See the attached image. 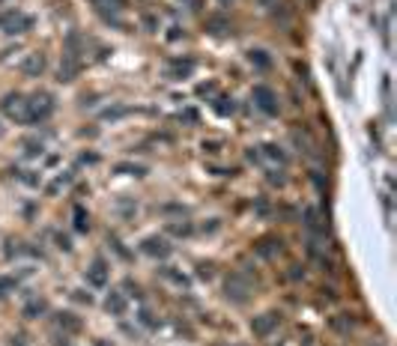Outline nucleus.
I'll return each instance as SVG.
<instances>
[{"mask_svg": "<svg viewBox=\"0 0 397 346\" xmlns=\"http://www.w3.org/2000/svg\"><path fill=\"white\" fill-rule=\"evenodd\" d=\"M254 102H257V107L263 114H269V117L278 114V96L269 86H254Z\"/></svg>", "mask_w": 397, "mask_h": 346, "instance_id": "nucleus-1", "label": "nucleus"}, {"mask_svg": "<svg viewBox=\"0 0 397 346\" xmlns=\"http://www.w3.org/2000/svg\"><path fill=\"white\" fill-rule=\"evenodd\" d=\"M278 322H281V313H263V316H254V322H251V331H254L257 337H266V334L275 329Z\"/></svg>", "mask_w": 397, "mask_h": 346, "instance_id": "nucleus-2", "label": "nucleus"}, {"mask_svg": "<svg viewBox=\"0 0 397 346\" xmlns=\"http://www.w3.org/2000/svg\"><path fill=\"white\" fill-rule=\"evenodd\" d=\"M227 295H233L236 301H242V298L248 295V284H245L239 275H233L230 280H227Z\"/></svg>", "mask_w": 397, "mask_h": 346, "instance_id": "nucleus-3", "label": "nucleus"}, {"mask_svg": "<svg viewBox=\"0 0 397 346\" xmlns=\"http://www.w3.org/2000/svg\"><path fill=\"white\" fill-rule=\"evenodd\" d=\"M24 75H42V69H45V57L42 54H30L27 60H24Z\"/></svg>", "mask_w": 397, "mask_h": 346, "instance_id": "nucleus-4", "label": "nucleus"}, {"mask_svg": "<svg viewBox=\"0 0 397 346\" xmlns=\"http://www.w3.org/2000/svg\"><path fill=\"white\" fill-rule=\"evenodd\" d=\"M143 251H147V254H158V257H168V254H171V245L164 242V239H156V236H153V239L143 242Z\"/></svg>", "mask_w": 397, "mask_h": 346, "instance_id": "nucleus-5", "label": "nucleus"}, {"mask_svg": "<svg viewBox=\"0 0 397 346\" xmlns=\"http://www.w3.org/2000/svg\"><path fill=\"white\" fill-rule=\"evenodd\" d=\"M90 280H93L96 287H102V284H105V263H102V260H96V263H93V269H90Z\"/></svg>", "mask_w": 397, "mask_h": 346, "instance_id": "nucleus-6", "label": "nucleus"}, {"mask_svg": "<svg viewBox=\"0 0 397 346\" xmlns=\"http://www.w3.org/2000/svg\"><path fill=\"white\" fill-rule=\"evenodd\" d=\"M248 60H251L257 69H269V57H266V51H248Z\"/></svg>", "mask_w": 397, "mask_h": 346, "instance_id": "nucleus-7", "label": "nucleus"}, {"mask_svg": "<svg viewBox=\"0 0 397 346\" xmlns=\"http://www.w3.org/2000/svg\"><path fill=\"white\" fill-rule=\"evenodd\" d=\"M108 311H114V313H122V311H126V301H122L120 293H111V295H108Z\"/></svg>", "mask_w": 397, "mask_h": 346, "instance_id": "nucleus-8", "label": "nucleus"}, {"mask_svg": "<svg viewBox=\"0 0 397 346\" xmlns=\"http://www.w3.org/2000/svg\"><path fill=\"white\" fill-rule=\"evenodd\" d=\"M60 326H66L69 331H78V329H81V322H78V319H72V313H60Z\"/></svg>", "mask_w": 397, "mask_h": 346, "instance_id": "nucleus-9", "label": "nucleus"}, {"mask_svg": "<svg viewBox=\"0 0 397 346\" xmlns=\"http://www.w3.org/2000/svg\"><path fill=\"white\" fill-rule=\"evenodd\" d=\"M117 173H135V176H143V167H140V164H117Z\"/></svg>", "mask_w": 397, "mask_h": 346, "instance_id": "nucleus-10", "label": "nucleus"}, {"mask_svg": "<svg viewBox=\"0 0 397 346\" xmlns=\"http://www.w3.org/2000/svg\"><path fill=\"white\" fill-rule=\"evenodd\" d=\"M42 311H45V301H33V305H27L24 313H27V316H36V313H42Z\"/></svg>", "mask_w": 397, "mask_h": 346, "instance_id": "nucleus-11", "label": "nucleus"}, {"mask_svg": "<svg viewBox=\"0 0 397 346\" xmlns=\"http://www.w3.org/2000/svg\"><path fill=\"white\" fill-rule=\"evenodd\" d=\"M75 224H78V230H87V221H84V209H75Z\"/></svg>", "mask_w": 397, "mask_h": 346, "instance_id": "nucleus-12", "label": "nucleus"}, {"mask_svg": "<svg viewBox=\"0 0 397 346\" xmlns=\"http://www.w3.org/2000/svg\"><path fill=\"white\" fill-rule=\"evenodd\" d=\"M263 6H278V0H260Z\"/></svg>", "mask_w": 397, "mask_h": 346, "instance_id": "nucleus-13", "label": "nucleus"}, {"mask_svg": "<svg viewBox=\"0 0 397 346\" xmlns=\"http://www.w3.org/2000/svg\"><path fill=\"white\" fill-rule=\"evenodd\" d=\"M221 3H227V0H221Z\"/></svg>", "mask_w": 397, "mask_h": 346, "instance_id": "nucleus-14", "label": "nucleus"}]
</instances>
